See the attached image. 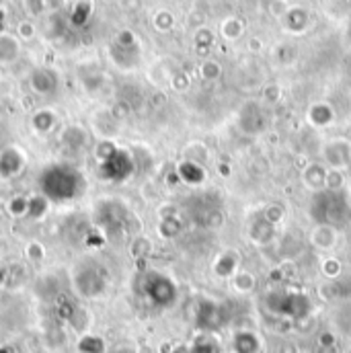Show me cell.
<instances>
[{
    "mask_svg": "<svg viewBox=\"0 0 351 353\" xmlns=\"http://www.w3.org/2000/svg\"><path fill=\"white\" fill-rule=\"evenodd\" d=\"M310 218L325 228H343L351 220L350 197L339 189L317 191L310 199Z\"/></svg>",
    "mask_w": 351,
    "mask_h": 353,
    "instance_id": "cell-1",
    "label": "cell"
},
{
    "mask_svg": "<svg viewBox=\"0 0 351 353\" xmlns=\"http://www.w3.org/2000/svg\"><path fill=\"white\" fill-rule=\"evenodd\" d=\"M265 308L271 314L292 319V321H300V319H306L310 314L312 302L304 292L285 288V290H271L265 296Z\"/></svg>",
    "mask_w": 351,
    "mask_h": 353,
    "instance_id": "cell-2",
    "label": "cell"
},
{
    "mask_svg": "<svg viewBox=\"0 0 351 353\" xmlns=\"http://www.w3.org/2000/svg\"><path fill=\"white\" fill-rule=\"evenodd\" d=\"M144 294L150 298L152 304L161 306V308H167V306H173L177 300V288L175 283L161 275V273H152L144 285Z\"/></svg>",
    "mask_w": 351,
    "mask_h": 353,
    "instance_id": "cell-3",
    "label": "cell"
},
{
    "mask_svg": "<svg viewBox=\"0 0 351 353\" xmlns=\"http://www.w3.org/2000/svg\"><path fill=\"white\" fill-rule=\"evenodd\" d=\"M195 321H197V327L203 329V333H212V331L220 329L224 325L222 306L212 300H201L197 306V312H195Z\"/></svg>",
    "mask_w": 351,
    "mask_h": 353,
    "instance_id": "cell-4",
    "label": "cell"
},
{
    "mask_svg": "<svg viewBox=\"0 0 351 353\" xmlns=\"http://www.w3.org/2000/svg\"><path fill=\"white\" fill-rule=\"evenodd\" d=\"M232 350L234 353H259L261 341L253 331H239L232 337Z\"/></svg>",
    "mask_w": 351,
    "mask_h": 353,
    "instance_id": "cell-5",
    "label": "cell"
},
{
    "mask_svg": "<svg viewBox=\"0 0 351 353\" xmlns=\"http://www.w3.org/2000/svg\"><path fill=\"white\" fill-rule=\"evenodd\" d=\"M189 353H220V343L210 333H201L189 347Z\"/></svg>",
    "mask_w": 351,
    "mask_h": 353,
    "instance_id": "cell-6",
    "label": "cell"
},
{
    "mask_svg": "<svg viewBox=\"0 0 351 353\" xmlns=\"http://www.w3.org/2000/svg\"><path fill=\"white\" fill-rule=\"evenodd\" d=\"M17 56V41L10 39V37H0V60L2 62H8Z\"/></svg>",
    "mask_w": 351,
    "mask_h": 353,
    "instance_id": "cell-7",
    "label": "cell"
}]
</instances>
